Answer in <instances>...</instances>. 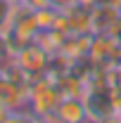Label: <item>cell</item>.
I'll return each instance as SVG.
<instances>
[{
  "instance_id": "9c48e42d",
  "label": "cell",
  "mask_w": 121,
  "mask_h": 123,
  "mask_svg": "<svg viewBox=\"0 0 121 123\" xmlns=\"http://www.w3.org/2000/svg\"><path fill=\"white\" fill-rule=\"evenodd\" d=\"M17 2L12 0H0V38H7V33L12 29V21L17 14Z\"/></svg>"
},
{
  "instance_id": "7c38bea8",
  "label": "cell",
  "mask_w": 121,
  "mask_h": 123,
  "mask_svg": "<svg viewBox=\"0 0 121 123\" xmlns=\"http://www.w3.org/2000/svg\"><path fill=\"white\" fill-rule=\"evenodd\" d=\"M102 0H78V5H83V7H88V10H93V7H97Z\"/></svg>"
},
{
  "instance_id": "277c9868",
  "label": "cell",
  "mask_w": 121,
  "mask_h": 123,
  "mask_svg": "<svg viewBox=\"0 0 121 123\" xmlns=\"http://www.w3.org/2000/svg\"><path fill=\"white\" fill-rule=\"evenodd\" d=\"M116 43H119V38H114V36H109V33H93L88 59H90L93 64L109 66V59H112V52H114Z\"/></svg>"
},
{
  "instance_id": "7a4b0ae2",
  "label": "cell",
  "mask_w": 121,
  "mask_h": 123,
  "mask_svg": "<svg viewBox=\"0 0 121 123\" xmlns=\"http://www.w3.org/2000/svg\"><path fill=\"white\" fill-rule=\"evenodd\" d=\"M12 62H14V64H17V66H19V69H21L29 78H36V76L47 74L52 57H50V55H47L38 43H29V45L19 47L14 55H12Z\"/></svg>"
},
{
  "instance_id": "4fadbf2b",
  "label": "cell",
  "mask_w": 121,
  "mask_h": 123,
  "mask_svg": "<svg viewBox=\"0 0 121 123\" xmlns=\"http://www.w3.org/2000/svg\"><path fill=\"white\" fill-rule=\"evenodd\" d=\"M102 5H109V7H116V10H121V0H102Z\"/></svg>"
},
{
  "instance_id": "5b68a950",
  "label": "cell",
  "mask_w": 121,
  "mask_h": 123,
  "mask_svg": "<svg viewBox=\"0 0 121 123\" xmlns=\"http://www.w3.org/2000/svg\"><path fill=\"white\" fill-rule=\"evenodd\" d=\"M90 38L93 33H69L62 43L60 55L69 62H78V59H88V50H90Z\"/></svg>"
},
{
  "instance_id": "30bf717a",
  "label": "cell",
  "mask_w": 121,
  "mask_h": 123,
  "mask_svg": "<svg viewBox=\"0 0 121 123\" xmlns=\"http://www.w3.org/2000/svg\"><path fill=\"white\" fill-rule=\"evenodd\" d=\"M33 14H36V21H38L40 31H45V29H52L55 17H57V10L47 5V7H40V10H33Z\"/></svg>"
},
{
  "instance_id": "5bb4252c",
  "label": "cell",
  "mask_w": 121,
  "mask_h": 123,
  "mask_svg": "<svg viewBox=\"0 0 121 123\" xmlns=\"http://www.w3.org/2000/svg\"><path fill=\"white\" fill-rule=\"evenodd\" d=\"M12 2H17V5H26V0H12Z\"/></svg>"
},
{
  "instance_id": "8992f818",
  "label": "cell",
  "mask_w": 121,
  "mask_h": 123,
  "mask_svg": "<svg viewBox=\"0 0 121 123\" xmlns=\"http://www.w3.org/2000/svg\"><path fill=\"white\" fill-rule=\"evenodd\" d=\"M69 33H93V12L83 5H76L69 12Z\"/></svg>"
},
{
  "instance_id": "8fae6325",
  "label": "cell",
  "mask_w": 121,
  "mask_h": 123,
  "mask_svg": "<svg viewBox=\"0 0 121 123\" xmlns=\"http://www.w3.org/2000/svg\"><path fill=\"white\" fill-rule=\"evenodd\" d=\"M47 5H50V7H55L57 12H69L71 7L78 5V0H47Z\"/></svg>"
},
{
  "instance_id": "ba28073f",
  "label": "cell",
  "mask_w": 121,
  "mask_h": 123,
  "mask_svg": "<svg viewBox=\"0 0 121 123\" xmlns=\"http://www.w3.org/2000/svg\"><path fill=\"white\" fill-rule=\"evenodd\" d=\"M64 38H67V36H64V33H60V31H55V29H45V31H40V33H38L36 43L43 47L50 57H55V55H60Z\"/></svg>"
},
{
  "instance_id": "9a60e30c",
  "label": "cell",
  "mask_w": 121,
  "mask_h": 123,
  "mask_svg": "<svg viewBox=\"0 0 121 123\" xmlns=\"http://www.w3.org/2000/svg\"><path fill=\"white\" fill-rule=\"evenodd\" d=\"M38 123H52V121H47V118H38Z\"/></svg>"
},
{
  "instance_id": "2e32d148",
  "label": "cell",
  "mask_w": 121,
  "mask_h": 123,
  "mask_svg": "<svg viewBox=\"0 0 121 123\" xmlns=\"http://www.w3.org/2000/svg\"><path fill=\"white\" fill-rule=\"evenodd\" d=\"M88 123H97V121H88Z\"/></svg>"
},
{
  "instance_id": "6da1fadb",
  "label": "cell",
  "mask_w": 121,
  "mask_h": 123,
  "mask_svg": "<svg viewBox=\"0 0 121 123\" xmlns=\"http://www.w3.org/2000/svg\"><path fill=\"white\" fill-rule=\"evenodd\" d=\"M62 99V92L57 88V80L43 74L29 80V92H26V111H31L36 118H43L47 114H52Z\"/></svg>"
},
{
  "instance_id": "3957f363",
  "label": "cell",
  "mask_w": 121,
  "mask_h": 123,
  "mask_svg": "<svg viewBox=\"0 0 121 123\" xmlns=\"http://www.w3.org/2000/svg\"><path fill=\"white\" fill-rule=\"evenodd\" d=\"M57 123H88V109L83 97H62L57 109H55Z\"/></svg>"
},
{
  "instance_id": "52a82bcc",
  "label": "cell",
  "mask_w": 121,
  "mask_h": 123,
  "mask_svg": "<svg viewBox=\"0 0 121 123\" xmlns=\"http://www.w3.org/2000/svg\"><path fill=\"white\" fill-rule=\"evenodd\" d=\"M57 88H60L62 97H83L86 95V80L83 78H78L76 74H71V71H67V74H62L60 78H57Z\"/></svg>"
}]
</instances>
